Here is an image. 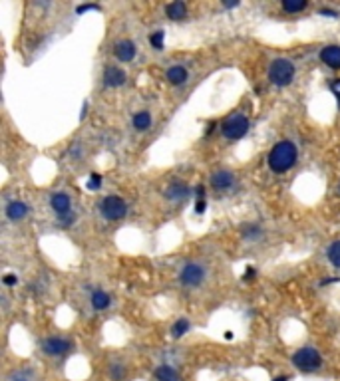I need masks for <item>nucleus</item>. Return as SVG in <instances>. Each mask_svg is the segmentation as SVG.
Listing matches in <instances>:
<instances>
[{
    "mask_svg": "<svg viewBox=\"0 0 340 381\" xmlns=\"http://www.w3.org/2000/svg\"><path fill=\"white\" fill-rule=\"evenodd\" d=\"M297 157H299V151L293 141H289V139L278 141L269 153V167L274 173H287L289 169L295 167Z\"/></svg>",
    "mask_w": 340,
    "mask_h": 381,
    "instance_id": "f257e3e1",
    "label": "nucleus"
},
{
    "mask_svg": "<svg viewBox=\"0 0 340 381\" xmlns=\"http://www.w3.org/2000/svg\"><path fill=\"white\" fill-rule=\"evenodd\" d=\"M295 80V64L291 60L278 58L271 64L269 68V82L276 88H287Z\"/></svg>",
    "mask_w": 340,
    "mask_h": 381,
    "instance_id": "f03ea898",
    "label": "nucleus"
},
{
    "mask_svg": "<svg viewBox=\"0 0 340 381\" xmlns=\"http://www.w3.org/2000/svg\"><path fill=\"white\" fill-rule=\"evenodd\" d=\"M293 363L301 371L310 373V371H316L322 365V357L314 348H301L293 353Z\"/></svg>",
    "mask_w": 340,
    "mask_h": 381,
    "instance_id": "7ed1b4c3",
    "label": "nucleus"
},
{
    "mask_svg": "<svg viewBox=\"0 0 340 381\" xmlns=\"http://www.w3.org/2000/svg\"><path fill=\"white\" fill-rule=\"evenodd\" d=\"M249 127H251L249 117L243 115V113H235V115H231L229 119L223 121L221 133H223V137H227V139H231V141H237V139H243V137L247 135Z\"/></svg>",
    "mask_w": 340,
    "mask_h": 381,
    "instance_id": "20e7f679",
    "label": "nucleus"
},
{
    "mask_svg": "<svg viewBox=\"0 0 340 381\" xmlns=\"http://www.w3.org/2000/svg\"><path fill=\"white\" fill-rule=\"evenodd\" d=\"M100 211H102L103 219H107V221H120V219L126 217L128 205H126V201H124L122 197H118V195H107L102 203H100Z\"/></svg>",
    "mask_w": 340,
    "mask_h": 381,
    "instance_id": "39448f33",
    "label": "nucleus"
},
{
    "mask_svg": "<svg viewBox=\"0 0 340 381\" xmlns=\"http://www.w3.org/2000/svg\"><path fill=\"white\" fill-rule=\"evenodd\" d=\"M205 274H207L205 266L197 264V262H187V264L181 268V276H179V278H181V282L187 286V288H197V286L203 284Z\"/></svg>",
    "mask_w": 340,
    "mask_h": 381,
    "instance_id": "423d86ee",
    "label": "nucleus"
},
{
    "mask_svg": "<svg viewBox=\"0 0 340 381\" xmlns=\"http://www.w3.org/2000/svg\"><path fill=\"white\" fill-rule=\"evenodd\" d=\"M70 348H72V344H70L68 340H64V338H48V340L42 342V351L46 355H54V357L66 355L70 351Z\"/></svg>",
    "mask_w": 340,
    "mask_h": 381,
    "instance_id": "0eeeda50",
    "label": "nucleus"
},
{
    "mask_svg": "<svg viewBox=\"0 0 340 381\" xmlns=\"http://www.w3.org/2000/svg\"><path fill=\"white\" fill-rule=\"evenodd\" d=\"M50 207H52V211L58 215V219L72 215V199H70L66 193H54L52 199H50Z\"/></svg>",
    "mask_w": 340,
    "mask_h": 381,
    "instance_id": "6e6552de",
    "label": "nucleus"
},
{
    "mask_svg": "<svg viewBox=\"0 0 340 381\" xmlns=\"http://www.w3.org/2000/svg\"><path fill=\"white\" fill-rule=\"evenodd\" d=\"M211 185L215 190H229L233 185H235V177L231 171L227 169H221V171H215L211 175Z\"/></svg>",
    "mask_w": 340,
    "mask_h": 381,
    "instance_id": "1a4fd4ad",
    "label": "nucleus"
},
{
    "mask_svg": "<svg viewBox=\"0 0 340 381\" xmlns=\"http://www.w3.org/2000/svg\"><path fill=\"white\" fill-rule=\"evenodd\" d=\"M126 80H128V76H126V72L122 68L111 66V68H107L103 72V86L105 88H120V86L126 84Z\"/></svg>",
    "mask_w": 340,
    "mask_h": 381,
    "instance_id": "9d476101",
    "label": "nucleus"
},
{
    "mask_svg": "<svg viewBox=\"0 0 340 381\" xmlns=\"http://www.w3.org/2000/svg\"><path fill=\"white\" fill-rule=\"evenodd\" d=\"M136 44L132 40H122L116 44V58L120 62H132L136 58Z\"/></svg>",
    "mask_w": 340,
    "mask_h": 381,
    "instance_id": "9b49d317",
    "label": "nucleus"
},
{
    "mask_svg": "<svg viewBox=\"0 0 340 381\" xmlns=\"http://www.w3.org/2000/svg\"><path fill=\"white\" fill-rule=\"evenodd\" d=\"M26 215H28V205L26 203H22V201H10L6 205V217H8V221L18 222L22 221Z\"/></svg>",
    "mask_w": 340,
    "mask_h": 381,
    "instance_id": "f8f14e48",
    "label": "nucleus"
},
{
    "mask_svg": "<svg viewBox=\"0 0 340 381\" xmlns=\"http://www.w3.org/2000/svg\"><path fill=\"white\" fill-rule=\"evenodd\" d=\"M320 60L332 70H340V46H326L320 52Z\"/></svg>",
    "mask_w": 340,
    "mask_h": 381,
    "instance_id": "ddd939ff",
    "label": "nucleus"
},
{
    "mask_svg": "<svg viewBox=\"0 0 340 381\" xmlns=\"http://www.w3.org/2000/svg\"><path fill=\"white\" fill-rule=\"evenodd\" d=\"M165 197H167L169 201L179 203V201H183V199L189 197V187H187L185 183H181V181H175V183H171L169 187L165 189Z\"/></svg>",
    "mask_w": 340,
    "mask_h": 381,
    "instance_id": "4468645a",
    "label": "nucleus"
},
{
    "mask_svg": "<svg viewBox=\"0 0 340 381\" xmlns=\"http://www.w3.org/2000/svg\"><path fill=\"white\" fill-rule=\"evenodd\" d=\"M165 78H167V82L173 84V86H181V84L187 82L189 74H187V70H185L183 66H171L169 70H167V74H165Z\"/></svg>",
    "mask_w": 340,
    "mask_h": 381,
    "instance_id": "2eb2a0df",
    "label": "nucleus"
},
{
    "mask_svg": "<svg viewBox=\"0 0 340 381\" xmlns=\"http://www.w3.org/2000/svg\"><path fill=\"white\" fill-rule=\"evenodd\" d=\"M165 14L171 20H183L187 16V4L185 2H171L165 6Z\"/></svg>",
    "mask_w": 340,
    "mask_h": 381,
    "instance_id": "dca6fc26",
    "label": "nucleus"
},
{
    "mask_svg": "<svg viewBox=\"0 0 340 381\" xmlns=\"http://www.w3.org/2000/svg\"><path fill=\"white\" fill-rule=\"evenodd\" d=\"M109 304H111V298H109L107 292L96 290V292L92 294V308H94V310H105Z\"/></svg>",
    "mask_w": 340,
    "mask_h": 381,
    "instance_id": "f3484780",
    "label": "nucleus"
},
{
    "mask_svg": "<svg viewBox=\"0 0 340 381\" xmlns=\"http://www.w3.org/2000/svg\"><path fill=\"white\" fill-rule=\"evenodd\" d=\"M155 381H181V377L173 367L161 365V367L155 369Z\"/></svg>",
    "mask_w": 340,
    "mask_h": 381,
    "instance_id": "a211bd4d",
    "label": "nucleus"
},
{
    "mask_svg": "<svg viewBox=\"0 0 340 381\" xmlns=\"http://www.w3.org/2000/svg\"><path fill=\"white\" fill-rule=\"evenodd\" d=\"M134 127H136V131H147L149 127H151V115H149V111H137L136 115H134Z\"/></svg>",
    "mask_w": 340,
    "mask_h": 381,
    "instance_id": "6ab92c4d",
    "label": "nucleus"
},
{
    "mask_svg": "<svg viewBox=\"0 0 340 381\" xmlns=\"http://www.w3.org/2000/svg\"><path fill=\"white\" fill-rule=\"evenodd\" d=\"M191 330V324H189V320H185V318H179L175 324H173V328H171V336L173 338H181V336H185L187 332Z\"/></svg>",
    "mask_w": 340,
    "mask_h": 381,
    "instance_id": "aec40b11",
    "label": "nucleus"
},
{
    "mask_svg": "<svg viewBox=\"0 0 340 381\" xmlns=\"http://www.w3.org/2000/svg\"><path fill=\"white\" fill-rule=\"evenodd\" d=\"M280 6H282V10L295 14V12H303L306 6H308V2H306V0H282Z\"/></svg>",
    "mask_w": 340,
    "mask_h": 381,
    "instance_id": "412c9836",
    "label": "nucleus"
},
{
    "mask_svg": "<svg viewBox=\"0 0 340 381\" xmlns=\"http://www.w3.org/2000/svg\"><path fill=\"white\" fill-rule=\"evenodd\" d=\"M261 234H263V230H261L259 224H247V226H243V238L245 240H257Z\"/></svg>",
    "mask_w": 340,
    "mask_h": 381,
    "instance_id": "4be33fe9",
    "label": "nucleus"
},
{
    "mask_svg": "<svg viewBox=\"0 0 340 381\" xmlns=\"http://www.w3.org/2000/svg\"><path fill=\"white\" fill-rule=\"evenodd\" d=\"M326 256H328V260H330V264H332V266L340 268V240L332 242V244L328 246V250H326Z\"/></svg>",
    "mask_w": 340,
    "mask_h": 381,
    "instance_id": "5701e85b",
    "label": "nucleus"
},
{
    "mask_svg": "<svg viewBox=\"0 0 340 381\" xmlns=\"http://www.w3.org/2000/svg\"><path fill=\"white\" fill-rule=\"evenodd\" d=\"M163 40H165V32L163 30L153 32V34L149 36V42H151V46H153L155 50H163Z\"/></svg>",
    "mask_w": 340,
    "mask_h": 381,
    "instance_id": "b1692460",
    "label": "nucleus"
},
{
    "mask_svg": "<svg viewBox=\"0 0 340 381\" xmlns=\"http://www.w3.org/2000/svg\"><path fill=\"white\" fill-rule=\"evenodd\" d=\"M100 185H102V175H98V173H90V181L86 183V187L90 190H96L100 189Z\"/></svg>",
    "mask_w": 340,
    "mask_h": 381,
    "instance_id": "393cba45",
    "label": "nucleus"
},
{
    "mask_svg": "<svg viewBox=\"0 0 340 381\" xmlns=\"http://www.w3.org/2000/svg\"><path fill=\"white\" fill-rule=\"evenodd\" d=\"M8 381H34V377H32L28 371H14V373L8 377Z\"/></svg>",
    "mask_w": 340,
    "mask_h": 381,
    "instance_id": "a878e982",
    "label": "nucleus"
},
{
    "mask_svg": "<svg viewBox=\"0 0 340 381\" xmlns=\"http://www.w3.org/2000/svg\"><path fill=\"white\" fill-rule=\"evenodd\" d=\"M109 375H111V379L116 381H122V377H124V367L122 365H111V369H109Z\"/></svg>",
    "mask_w": 340,
    "mask_h": 381,
    "instance_id": "bb28decb",
    "label": "nucleus"
},
{
    "mask_svg": "<svg viewBox=\"0 0 340 381\" xmlns=\"http://www.w3.org/2000/svg\"><path fill=\"white\" fill-rule=\"evenodd\" d=\"M90 10H100V4H82L76 8V14H84V12H90Z\"/></svg>",
    "mask_w": 340,
    "mask_h": 381,
    "instance_id": "cd10ccee",
    "label": "nucleus"
},
{
    "mask_svg": "<svg viewBox=\"0 0 340 381\" xmlns=\"http://www.w3.org/2000/svg\"><path fill=\"white\" fill-rule=\"evenodd\" d=\"M205 211H207V201H205V199H197V203H195V213L203 215Z\"/></svg>",
    "mask_w": 340,
    "mask_h": 381,
    "instance_id": "c85d7f7f",
    "label": "nucleus"
},
{
    "mask_svg": "<svg viewBox=\"0 0 340 381\" xmlns=\"http://www.w3.org/2000/svg\"><path fill=\"white\" fill-rule=\"evenodd\" d=\"M2 282H4V286H16V282H18V278H16L14 274H6V276L2 278Z\"/></svg>",
    "mask_w": 340,
    "mask_h": 381,
    "instance_id": "c756f323",
    "label": "nucleus"
},
{
    "mask_svg": "<svg viewBox=\"0 0 340 381\" xmlns=\"http://www.w3.org/2000/svg\"><path fill=\"white\" fill-rule=\"evenodd\" d=\"M320 14L328 16V18H338V12H336V10H330V8H320Z\"/></svg>",
    "mask_w": 340,
    "mask_h": 381,
    "instance_id": "7c9ffc66",
    "label": "nucleus"
},
{
    "mask_svg": "<svg viewBox=\"0 0 340 381\" xmlns=\"http://www.w3.org/2000/svg\"><path fill=\"white\" fill-rule=\"evenodd\" d=\"M257 276V270L253 268V266H247V272H245V280H251V278H255Z\"/></svg>",
    "mask_w": 340,
    "mask_h": 381,
    "instance_id": "2f4dec72",
    "label": "nucleus"
},
{
    "mask_svg": "<svg viewBox=\"0 0 340 381\" xmlns=\"http://www.w3.org/2000/svg\"><path fill=\"white\" fill-rule=\"evenodd\" d=\"M330 90H332L334 94H340V80H334V82L330 84Z\"/></svg>",
    "mask_w": 340,
    "mask_h": 381,
    "instance_id": "473e14b6",
    "label": "nucleus"
},
{
    "mask_svg": "<svg viewBox=\"0 0 340 381\" xmlns=\"http://www.w3.org/2000/svg\"><path fill=\"white\" fill-rule=\"evenodd\" d=\"M239 6H241L239 0H235V2H223V8H239Z\"/></svg>",
    "mask_w": 340,
    "mask_h": 381,
    "instance_id": "72a5a7b5",
    "label": "nucleus"
},
{
    "mask_svg": "<svg viewBox=\"0 0 340 381\" xmlns=\"http://www.w3.org/2000/svg\"><path fill=\"white\" fill-rule=\"evenodd\" d=\"M195 195H197L199 199H203V195H205V187H203V185H199V187L195 189Z\"/></svg>",
    "mask_w": 340,
    "mask_h": 381,
    "instance_id": "f704fd0d",
    "label": "nucleus"
},
{
    "mask_svg": "<svg viewBox=\"0 0 340 381\" xmlns=\"http://www.w3.org/2000/svg\"><path fill=\"white\" fill-rule=\"evenodd\" d=\"M225 338H227V340H233V332H225Z\"/></svg>",
    "mask_w": 340,
    "mask_h": 381,
    "instance_id": "c9c22d12",
    "label": "nucleus"
},
{
    "mask_svg": "<svg viewBox=\"0 0 340 381\" xmlns=\"http://www.w3.org/2000/svg\"><path fill=\"white\" fill-rule=\"evenodd\" d=\"M272 381H289L287 377H276V379H272Z\"/></svg>",
    "mask_w": 340,
    "mask_h": 381,
    "instance_id": "e433bc0d",
    "label": "nucleus"
}]
</instances>
